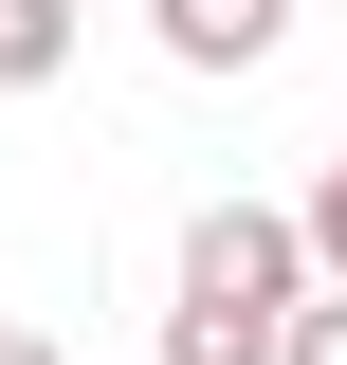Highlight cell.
<instances>
[{
    "label": "cell",
    "mask_w": 347,
    "mask_h": 365,
    "mask_svg": "<svg viewBox=\"0 0 347 365\" xmlns=\"http://www.w3.org/2000/svg\"><path fill=\"white\" fill-rule=\"evenodd\" d=\"M329 292L311 274V220L293 201H201L165 256V347L146 365H293V311Z\"/></svg>",
    "instance_id": "1"
},
{
    "label": "cell",
    "mask_w": 347,
    "mask_h": 365,
    "mask_svg": "<svg viewBox=\"0 0 347 365\" xmlns=\"http://www.w3.org/2000/svg\"><path fill=\"white\" fill-rule=\"evenodd\" d=\"M146 37H165L183 73H256V55L293 37V0H146Z\"/></svg>",
    "instance_id": "2"
},
{
    "label": "cell",
    "mask_w": 347,
    "mask_h": 365,
    "mask_svg": "<svg viewBox=\"0 0 347 365\" xmlns=\"http://www.w3.org/2000/svg\"><path fill=\"white\" fill-rule=\"evenodd\" d=\"M74 73V0H0V91H55Z\"/></svg>",
    "instance_id": "3"
},
{
    "label": "cell",
    "mask_w": 347,
    "mask_h": 365,
    "mask_svg": "<svg viewBox=\"0 0 347 365\" xmlns=\"http://www.w3.org/2000/svg\"><path fill=\"white\" fill-rule=\"evenodd\" d=\"M293 220H311V274H329V292H347V146H329V165H311V201H293Z\"/></svg>",
    "instance_id": "4"
},
{
    "label": "cell",
    "mask_w": 347,
    "mask_h": 365,
    "mask_svg": "<svg viewBox=\"0 0 347 365\" xmlns=\"http://www.w3.org/2000/svg\"><path fill=\"white\" fill-rule=\"evenodd\" d=\"M293 365H347V292H311V311H293Z\"/></svg>",
    "instance_id": "5"
},
{
    "label": "cell",
    "mask_w": 347,
    "mask_h": 365,
    "mask_svg": "<svg viewBox=\"0 0 347 365\" xmlns=\"http://www.w3.org/2000/svg\"><path fill=\"white\" fill-rule=\"evenodd\" d=\"M0 365H55V347H37V329H0Z\"/></svg>",
    "instance_id": "6"
}]
</instances>
